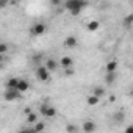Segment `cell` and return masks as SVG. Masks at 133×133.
Wrapping results in <instances>:
<instances>
[{
	"label": "cell",
	"mask_w": 133,
	"mask_h": 133,
	"mask_svg": "<svg viewBox=\"0 0 133 133\" xmlns=\"http://www.w3.org/2000/svg\"><path fill=\"white\" fill-rule=\"evenodd\" d=\"M86 5H88V3L83 2V0H68V2H64V8L68 10V11H71L74 16H75V14H80V11H82Z\"/></svg>",
	"instance_id": "cell-1"
},
{
	"label": "cell",
	"mask_w": 133,
	"mask_h": 133,
	"mask_svg": "<svg viewBox=\"0 0 133 133\" xmlns=\"http://www.w3.org/2000/svg\"><path fill=\"white\" fill-rule=\"evenodd\" d=\"M39 114H42L45 117H55L56 116V110H55V107H50L49 103H44L39 108Z\"/></svg>",
	"instance_id": "cell-2"
},
{
	"label": "cell",
	"mask_w": 133,
	"mask_h": 133,
	"mask_svg": "<svg viewBox=\"0 0 133 133\" xmlns=\"http://www.w3.org/2000/svg\"><path fill=\"white\" fill-rule=\"evenodd\" d=\"M36 77L41 80V82H47L50 78V72L49 69L45 68V66H38V69H36Z\"/></svg>",
	"instance_id": "cell-3"
},
{
	"label": "cell",
	"mask_w": 133,
	"mask_h": 133,
	"mask_svg": "<svg viewBox=\"0 0 133 133\" xmlns=\"http://www.w3.org/2000/svg\"><path fill=\"white\" fill-rule=\"evenodd\" d=\"M44 33H45V24L38 22V24H35V25L31 27V35H33V36H41V35H44Z\"/></svg>",
	"instance_id": "cell-4"
},
{
	"label": "cell",
	"mask_w": 133,
	"mask_h": 133,
	"mask_svg": "<svg viewBox=\"0 0 133 133\" xmlns=\"http://www.w3.org/2000/svg\"><path fill=\"white\" fill-rule=\"evenodd\" d=\"M21 94H22V92H19L17 89H6V91H5V100H8V102L17 100V99L21 97Z\"/></svg>",
	"instance_id": "cell-5"
},
{
	"label": "cell",
	"mask_w": 133,
	"mask_h": 133,
	"mask_svg": "<svg viewBox=\"0 0 133 133\" xmlns=\"http://www.w3.org/2000/svg\"><path fill=\"white\" fill-rule=\"evenodd\" d=\"M64 45L68 47V49H75L78 45V39L75 36H68V38L64 39Z\"/></svg>",
	"instance_id": "cell-6"
},
{
	"label": "cell",
	"mask_w": 133,
	"mask_h": 133,
	"mask_svg": "<svg viewBox=\"0 0 133 133\" xmlns=\"http://www.w3.org/2000/svg\"><path fill=\"white\" fill-rule=\"evenodd\" d=\"M59 64L63 66V69H71L72 66H74V59L71 56H63L59 59Z\"/></svg>",
	"instance_id": "cell-7"
},
{
	"label": "cell",
	"mask_w": 133,
	"mask_h": 133,
	"mask_svg": "<svg viewBox=\"0 0 133 133\" xmlns=\"http://www.w3.org/2000/svg\"><path fill=\"white\" fill-rule=\"evenodd\" d=\"M82 128H83L85 133H92V131L96 130V124H94L92 121H85L83 125H82Z\"/></svg>",
	"instance_id": "cell-8"
},
{
	"label": "cell",
	"mask_w": 133,
	"mask_h": 133,
	"mask_svg": "<svg viewBox=\"0 0 133 133\" xmlns=\"http://www.w3.org/2000/svg\"><path fill=\"white\" fill-rule=\"evenodd\" d=\"M116 69H117V61L107 63V74H116Z\"/></svg>",
	"instance_id": "cell-9"
},
{
	"label": "cell",
	"mask_w": 133,
	"mask_h": 133,
	"mask_svg": "<svg viewBox=\"0 0 133 133\" xmlns=\"http://www.w3.org/2000/svg\"><path fill=\"white\" fill-rule=\"evenodd\" d=\"M19 82H21V78H10L6 82V89H17Z\"/></svg>",
	"instance_id": "cell-10"
},
{
	"label": "cell",
	"mask_w": 133,
	"mask_h": 133,
	"mask_svg": "<svg viewBox=\"0 0 133 133\" xmlns=\"http://www.w3.org/2000/svg\"><path fill=\"white\" fill-rule=\"evenodd\" d=\"M44 66H45V68L49 69V72H53V71L56 69V66H58V64H56V61H55V59L49 58V59L45 61V64H44Z\"/></svg>",
	"instance_id": "cell-11"
},
{
	"label": "cell",
	"mask_w": 133,
	"mask_h": 133,
	"mask_svg": "<svg viewBox=\"0 0 133 133\" xmlns=\"http://www.w3.org/2000/svg\"><path fill=\"white\" fill-rule=\"evenodd\" d=\"M28 88H30V83L27 80H21L19 82V86H17V91L19 92H25V91H28Z\"/></svg>",
	"instance_id": "cell-12"
},
{
	"label": "cell",
	"mask_w": 133,
	"mask_h": 133,
	"mask_svg": "<svg viewBox=\"0 0 133 133\" xmlns=\"http://www.w3.org/2000/svg\"><path fill=\"white\" fill-rule=\"evenodd\" d=\"M124 117H125V114H124L122 111H116V113H113V121H114L116 124H121V122L124 121Z\"/></svg>",
	"instance_id": "cell-13"
},
{
	"label": "cell",
	"mask_w": 133,
	"mask_h": 133,
	"mask_svg": "<svg viewBox=\"0 0 133 133\" xmlns=\"http://www.w3.org/2000/svg\"><path fill=\"white\" fill-rule=\"evenodd\" d=\"M86 102H88V105L94 107V105H97V103L100 102V99H99V97H96L94 94H91V96H88V97H86Z\"/></svg>",
	"instance_id": "cell-14"
},
{
	"label": "cell",
	"mask_w": 133,
	"mask_h": 133,
	"mask_svg": "<svg viewBox=\"0 0 133 133\" xmlns=\"http://www.w3.org/2000/svg\"><path fill=\"white\" fill-rule=\"evenodd\" d=\"M122 24H124V27H131V25H133V13H130V14H127V16L124 17V21H122Z\"/></svg>",
	"instance_id": "cell-15"
},
{
	"label": "cell",
	"mask_w": 133,
	"mask_h": 133,
	"mask_svg": "<svg viewBox=\"0 0 133 133\" xmlns=\"http://www.w3.org/2000/svg\"><path fill=\"white\" fill-rule=\"evenodd\" d=\"M88 30L89 31H96V30H99V27H100V22H97V21H91V22H88Z\"/></svg>",
	"instance_id": "cell-16"
},
{
	"label": "cell",
	"mask_w": 133,
	"mask_h": 133,
	"mask_svg": "<svg viewBox=\"0 0 133 133\" xmlns=\"http://www.w3.org/2000/svg\"><path fill=\"white\" fill-rule=\"evenodd\" d=\"M92 94H94L96 97H99V99H102V97L105 96V89H103V88H100V86H96V88L92 89Z\"/></svg>",
	"instance_id": "cell-17"
},
{
	"label": "cell",
	"mask_w": 133,
	"mask_h": 133,
	"mask_svg": "<svg viewBox=\"0 0 133 133\" xmlns=\"http://www.w3.org/2000/svg\"><path fill=\"white\" fill-rule=\"evenodd\" d=\"M44 128H45V124H44V122H36V124L33 125V131H35V133H42Z\"/></svg>",
	"instance_id": "cell-18"
},
{
	"label": "cell",
	"mask_w": 133,
	"mask_h": 133,
	"mask_svg": "<svg viewBox=\"0 0 133 133\" xmlns=\"http://www.w3.org/2000/svg\"><path fill=\"white\" fill-rule=\"evenodd\" d=\"M27 122H28V124H33V125H35V124L38 122V113H33V111H31V113H30V114L27 116Z\"/></svg>",
	"instance_id": "cell-19"
},
{
	"label": "cell",
	"mask_w": 133,
	"mask_h": 133,
	"mask_svg": "<svg viewBox=\"0 0 133 133\" xmlns=\"http://www.w3.org/2000/svg\"><path fill=\"white\" fill-rule=\"evenodd\" d=\"M114 82H116V74H107L105 83H107V85H113Z\"/></svg>",
	"instance_id": "cell-20"
},
{
	"label": "cell",
	"mask_w": 133,
	"mask_h": 133,
	"mask_svg": "<svg viewBox=\"0 0 133 133\" xmlns=\"http://www.w3.org/2000/svg\"><path fill=\"white\" fill-rule=\"evenodd\" d=\"M66 130H68V133H78V127L74 124H68L66 125Z\"/></svg>",
	"instance_id": "cell-21"
},
{
	"label": "cell",
	"mask_w": 133,
	"mask_h": 133,
	"mask_svg": "<svg viewBox=\"0 0 133 133\" xmlns=\"http://www.w3.org/2000/svg\"><path fill=\"white\" fill-rule=\"evenodd\" d=\"M6 52H8V45L5 42H2L0 44V53H6Z\"/></svg>",
	"instance_id": "cell-22"
},
{
	"label": "cell",
	"mask_w": 133,
	"mask_h": 133,
	"mask_svg": "<svg viewBox=\"0 0 133 133\" xmlns=\"http://www.w3.org/2000/svg\"><path fill=\"white\" fill-rule=\"evenodd\" d=\"M72 74H74V69H72V68H71V69H66V71H64V75H66V77H71Z\"/></svg>",
	"instance_id": "cell-23"
},
{
	"label": "cell",
	"mask_w": 133,
	"mask_h": 133,
	"mask_svg": "<svg viewBox=\"0 0 133 133\" xmlns=\"http://www.w3.org/2000/svg\"><path fill=\"white\" fill-rule=\"evenodd\" d=\"M124 133H133V125H128V127H125Z\"/></svg>",
	"instance_id": "cell-24"
},
{
	"label": "cell",
	"mask_w": 133,
	"mask_h": 133,
	"mask_svg": "<svg viewBox=\"0 0 133 133\" xmlns=\"http://www.w3.org/2000/svg\"><path fill=\"white\" fill-rule=\"evenodd\" d=\"M114 100H116V96H114V94H111V96H110V102H114Z\"/></svg>",
	"instance_id": "cell-25"
},
{
	"label": "cell",
	"mask_w": 133,
	"mask_h": 133,
	"mask_svg": "<svg viewBox=\"0 0 133 133\" xmlns=\"http://www.w3.org/2000/svg\"><path fill=\"white\" fill-rule=\"evenodd\" d=\"M52 5H53V6H58V5H59V2H58V0H53Z\"/></svg>",
	"instance_id": "cell-26"
},
{
	"label": "cell",
	"mask_w": 133,
	"mask_h": 133,
	"mask_svg": "<svg viewBox=\"0 0 133 133\" xmlns=\"http://www.w3.org/2000/svg\"><path fill=\"white\" fill-rule=\"evenodd\" d=\"M19 133H31L30 130H22V131H19Z\"/></svg>",
	"instance_id": "cell-27"
}]
</instances>
